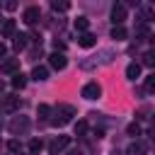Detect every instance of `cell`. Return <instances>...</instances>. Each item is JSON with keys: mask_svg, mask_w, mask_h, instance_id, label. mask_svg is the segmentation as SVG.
Here are the masks:
<instances>
[{"mask_svg": "<svg viewBox=\"0 0 155 155\" xmlns=\"http://www.w3.org/2000/svg\"><path fill=\"white\" fill-rule=\"evenodd\" d=\"M136 36H148V29H145V27H138V29H136Z\"/></svg>", "mask_w": 155, "mask_h": 155, "instance_id": "4316f807", "label": "cell"}, {"mask_svg": "<svg viewBox=\"0 0 155 155\" xmlns=\"http://www.w3.org/2000/svg\"><path fill=\"white\" fill-rule=\"evenodd\" d=\"M0 73H5V75H17V73H19V58H7V61H2Z\"/></svg>", "mask_w": 155, "mask_h": 155, "instance_id": "8992f818", "label": "cell"}, {"mask_svg": "<svg viewBox=\"0 0 155 155\" xmlns=\"http://www.w3.org/2000/svg\"><path fill=\"white\" fill-rule=\"evenodd\" d=\"M99 94H102V87H99L97 82H87V85L82 87V97H85V99H99Z\"/></svg>", "mask_w": 155, "mask_h": 155, "instance_id": "ba28073f", "label": "cell"}, {"mask_svg": "<svg viewBox=\"0 0 155 155\" xmlns=\"http://www.w3.org/2000/svg\"><path fill=\"white\" fill-rule=\"evenodd\" d=\"M145 90H148V92H155V75L145 78Z\"/></svg>", "mask_w": 155, "mask_h": 155, "instance_id": "484cf974", "label": "cell"}, {"mask_svg": "<svg viewBox=\"0 0 155 155\" xmlns=\"http://www.w3.org/2000/svg\"><path fill=\"white\" fill-rule=\"evenodd\" d=\"M143 65H145V68H155V51L143 53Z\"/></svg>", "mask_w": 155, "mask_h": 155, "instance_id": "ffe728a7", "label": "cell"}, {"mask_svg": "<svg viewBox=\"0 0 155 155\" xmlns=\"http://www.w3.org/2000/svg\"><path fill=\"white\" fill-rule=\"evenodd\" d=\"M126 133L136 138V136H140V126H138V124H128V128H126Z\"/></svg>", "mask_w": 155, "mask_h": 155, "instance_id": "cb8c5ba5", "label": "cell"}, {"mask_svg": "<svg viewBox=\"0 0 155 155\" xmlns=\"http://www.w3.org/2000/svg\"><path fill=\"white\" fill-rule=\"evenodd\" d=\"M7 148H10V153H15V155H17L19 150H22V145H19V140H10V143H7Z\"/></svg>", "mask_w": 155, "mask_h": 155, "instance_id": "d4e9b609", "label": "cell"}, {"mask_svg": "<svg viewBox=\"0 0 155 155\" xmlns=\"http://www.w3.org/2000/svg\"><path fill=\"white\" fill-rule=\"evenodd\" d=\"M68 143H70V138H68V136H58V138H53V140H51L48 153H51V155H58L61 150H65V148H68Z\"/></svg>", "mask_w": 155, "mask_h": 155, "instance_id": "277c9868", "label": "cell"}, {"mask_svg": "<svg viewBox=\"0 0 155 155\" xmlns=\"http://www.w3.org/2000/svg\"><path fill=\"white\" fill-rule=\"evenodd\" d=\"M5 53H7V48H5V44H0V58H2Z\"/></svg>", "mask_w": 155, "mask_h": 155, "instance_id": "f1b7e54d", "label": "cell"}, {"mask_svg": "<svg viewBox=\"0 0 155 155\" xmlns=\"http://www.w3.org/2000/svg\"><path fill=\"white\" fill-rule=\"evenodd\" d=\"M87 27H90V19H87V17H78V19H75V29H78L80 34L87 31Z\"/></svg>", "mask_w": 155, "mask_h": 155, "instance_id": "ac0fdd59", "label": "cell"}, {"mask_svg": "<svg viewBox=\"0 0 155 155\" xmlns=\"http://www.w3.org/2000/svg\"><path fill=\"white\" fill-rule=\"evenodd\" d=\"M124 19H126V5H114L111 7V22H114V27H121L124 24Z\"/></svg>", "mask_w": 155, "mask_h": 155, "instance_id": "5b68a950", "label": "cell"}, {"mask_svg": "<svg viewBox=\"0 0 155 155\" xmlns=\"http://www.w3.org/2000/svg\"><path fill=\"white\" fill-rule=\"evenodd\" d=\"M24 85H27V75H22V73L12 75V87H15V90H22Z\"/></svg>", "mask_w": 155, "mask_h": 155, "instance_id": "2e32d148", "label": "cell"}, {"mask_svg": "<svg viewBox=\"0 0 155 155\" xmlns=\"http://www.w3.org/2000/svg\"><path fill=\"white\" fill-rule=\"evenodd\" d=\"M0 31H2V36H15V34H17V31H15V19H5Z\"/></svg>", "mask_w": 155, "mask_h": 155, "instance_id": "7c38bea8", "label": "cell"}, {"mask_svg": "<svg viewBox=\"0 0 155 155\" xmlns=\"http://www.w3.org/2000/svg\"><path fill=\"white\" fill-rule=\"evenodd\" d=\"M48 65H51L53 70H63V68L68 65V58H65L63 53H51V56H48Z\"/></svg>", "mask_w": 155, "mask_h": 155, "instance_id": "9c48e42d", "label": "cell"}, {"mask_svg": "<svg viewBox=\"0 0 155 155\" xmlns=\"http://www.w3.org/2000/svg\"><path fill=\"white\" fill-rule=\"evenodd\" d=\"M126 155H145V143H140V140L131 143L128 150H126Z\"/></svg>", "mask_w": 155, "mask_h": 155, "instance_id": "8fae6325", "label": "cell"}, {"mask_svg": "<svg viewBox=\"0 0 155 155\" xmlns=\"http://www.w3.org/2000/svg\"><path fill=\"white\" fill-rule=\"evenodd\" d=\"M7 128H10V133L22 136V133L29 128V119H27V116H15V119L10 121V126H7Z\"/></svg>", "mask_w": 155, "mask_h": 155, "instance_id": "7a4b0ae2", "label": "cell"}, {"mask_svg": "<svg viewBox=\"0 0 155 155\" xmlns=\"http://www.w3.org/2000/svg\"><path fill=\"white\" fill-rule=\"evenodd\" d=\"M19 155H22V153H19Z\"/></svg>", "mask_w": 155, "mask_h": 155, "instance_id": "d6a6232c", "label": "cell"}, {"mask_svg": "<svg viewBox=\"0 0 155 155\" xmlns=\"http://www.w3.org/2000/svg\"><path fill=\"white\" fill-rule=\"evenodd\" d=\"M150 44H153V46H155V34H153V36H150Z\"/></svg>", "mask_w": 155, "mask_h": 155, "instance_id": "f546056e", "label": "cell"}, {"mask_svg": "<svg viewBox=\"0 0 155 155\" xmlns=\"http://www.w3.org/2000/svg\"><path fill=\"white\" fill-rule=\"evenodd\" d=\"M39 17H41V10H39V7H27V10H24V15H22V22L31 27V24H36V22H39Z\"/></svg>", "mask_w": 155, "mask_h": 155, "instance_id": "52a82bcc", "label": "cell"}, {"mask_svg": "<svg viewBox=\"0 0 155 155\" xmlns=\"http://www.w3.org/2000/svg\"><path fill=\"white\" fill-rule=\"evenodd\" d=\"M65 155H82V153H80V150H78V148H70V150H68V153H65Z\"/></svg>", "mask_w": 155, "mask_h": 155, "instance_id": "83f0119b", "label": "cell"}, {"mask_svg": "<svg viewBox=\"0 0 155 155\" xmlns=\"http://www.w3.org/2000/svg\"><path fill=\"white\" fill-rule=\"evenodd\" d=\"M73 116H75V107H70V104H58L56 111H53V116L48 119V124H51V126H65Z\"/></svg>", "mask_w": 155, "mask_h": 155, "instance_id": "6da1fadb", "label": "cell"}, {"mask_svg": "<svg viewBox=\"0 0 155 155\" xmlns=\"http://www.w3.org/2000/svg\"><path fill=\"white\" fill-rule=\"evenodd\" d=\"M114 155H119V153H114Z\"/></svg>", "mask_w": 155, "mask_h": 155, "instance_id": "1f68e13d", "label": "cell"}, {"mask_svg": "<svg viewBox=\"0 0 155 155\" xmlns=\"http://www.w3.org/2000/svg\"><path fill=\"white\" fill-rule=\"evenodd\" d=\"M41 148H44V143H41L39 138H31V140H29V153H31V155L41 153Z\"/></svg>", "mask_w": 155, "mask_h": 155, "instance_id": "d6986e66", "label": "cell"}, {"mask_svg": "<svg viewBox=\"0 0 155 155\" xmlns=\"http://www.w3.org/2000/svg\"><path fill=\"white\" fill-rule=\"evenodd\" d=\"M51 7H53L56 12H65V10L70 7V2H65V0H53V2H51Z\"/></svg>", "mask_w": 155, "mask_h": 155, "instance_id": "44dd1931", "label": "cell"}, {"mask_svg": "<svg viewBox=\"0 0 155 155\" xmlns=\"http://www.w3.org/2000/svg\"><path fill=\"white\" fill-rule=\"evenodd\" d=\"M126 36H128V31H126L124 27H114V29H111V39H116V41H124Z\"/></svg>", "mask_w": 155, "mask_h": 155, "instance_id": "e0dca14e", "label": "cell"}, {"mask_svg": "<svg viewBox=\"0 0 155 155\" xmlns=\"http://www.w3.org/2000/svg\"><path fill=\"white\" fill-rule=\"evenodd\" d=\"M0 104H2V111H17L22 102L15 94H0Z\"/></svg>", "mask_w": 155, "mask_h": 155, "instance_id": "3957f363", "label": "cell"}, {"mask_svg": "<svg viewBox=\"0 0 155 155\" xmlns=\"http://www.w3.org/2000/svg\"><path fill=\"white\" fill-rule=\"evenodd\" d=\"M153 126H155V114H153Z\"/></svg>", "mask_w": 155, "mask_h": 155, "instance_id": "4dcf8cb0", "label": "cell"}, {"mask_svg": "<svg viewBox=\"0 0 155 155\" xmlns=\"http://www.w3.org/2000/svg\"><path fill=\"white\" fill-rule=\"evenodd\" d=\"M87 133V121H78L75 124V136H85Z\"/></svg>", "mask_w": 155, "mask_h": 155, "instance_id": "603a6c76", "label": "cell"}, {"mask_svg": "<svg viewBox=\"0 0 155 155\" xmlns=\"http://www.w3.org/2000/svg\"><path fill=\"white\" fill-rule=\"evenodd\" d=\"M138 75H140V65H138V63H128V65H126V78H128V80H136Z\"/></svg>", "mask_w": 155, "mask_h": 155, "instance_id": "4fadbf2b", "label": "cell"}, {"mask_svg": "<svg viewBox=\"0 0 155 155\" xmlns=\"http://www.w3.org/2000/svg\"><path fill=\"white\" fill-rule=\"evenodd\" d=\"M31 78L41 82V80H46V78H48V70H46L44 65H34V70H31Z\"/></svg>", "mask_w": 155, "mask_h": 155, "instance_id": "5bb4252c", "label": "cell"}, {"mask_svg": "<svg viewBox=\"0 0 155 155\" xmlns=\"http://www.w3.org/2000/svg\"><path fill=\"white\" fill-rule=\"evenodd\" d=\"M36 114H39V119H48L51 116V107L48 104H39L36 107Z\"/></svg>", "mask_w": 155, "mask_h": 155, "instance_id": "7402d4cb", "label": "cell"}, {"mask_svg": "<svg viewBox=\"0 0 155 155\" xmlns=\"http://www.w3.org/2000/svg\"><path fill=\"white\" fill-rule=\"evenodd\" d=\"M12 39H15L12 44H15V48H17V51H22V48H27V39H29L27 34H15Z\"/></svg>", "mask_w": 155, "mask_h": 155, "instance_id": "9a60e30c", "label": "cell"}, {"mask_svg": "<svg viewBox=\"0 0 155 155\" xmlns=\"http://www.w3.org/2000/svg\"><path fill=\"white\" fill-rule=\"evenodd\" d=\"M78 44H80L82 48H92V46L97 44V36H94V34H90V31H82V34L78 36Z\"/></svg>", "mask_w": 155, "mask_h": 155, "instance_id": "30bf717a", "label": "cell"}]
</instances>
